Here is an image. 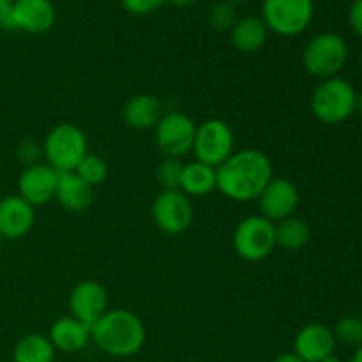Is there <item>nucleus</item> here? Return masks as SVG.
<instances>
[{
    "instance_id": "obj_23",
    "label": "nucleus",
    "mask_w": 362,
    "mask_h": 362,
    "mask_svg": "<svg viewBox=\"0 0 362 362\" xmlns=\"http://www.w3.org/2000/svg\"><path fill=\"white\" fill-rule=\"evenodd\" d=\"M274 232L276 246L283 247L286 251L303 250L310 243L311 237L308 223L304 219L297 218V216H290V218L274 223Z\"/></svg>"
},
{
    "instance_id": "obj_15",
    "label": "nucleus",
    "mask_w": 362,
    "mask_h": 362,
    "mask_svg": "<svg viewBox=\"0 0 362 362\" xmlns=\"http://www.w3.org/2000/svg\"><path fill=\"white\" fill-rule=\"evenodd\" d=\"M57 13L52 0H14L13 28L25 34H45L55 25Z\"/></svg>"
},
{
    "instance_id": "obj_33",
    "label": "nucleus",
    "mask_w": 362,
    "mask_h": 362,
    "mask_svg": "<svg viewBox=\"0 0 362 362\" xmlns=\"http://www.w3.org/2000/svg\"><path fill=\"white\" fill-rule=\"evenodd\" d=\"M165 2H170L172 6H177V7H187L191 6V4L197 2V0H165Z\"/></svg>"
},
{
    "instance_id": "obj_9",
    "label": "nucleus",
    "mask_w": 362,
    "mask_h": 362,
    "mask_svg": "<svg viewBox=\"0 0 362 362\" xmlns=\"http://www.w3.org/2000/svg\"><path fill=\"white\" fill-rule=\"evenodd\" d=\"M152 219L161 232L168 235L184 233L193 225V204L182 191H161L151 207Z\"/></svg>"
},
{
    "instance_id": "obj_5",
    "label": "nucleus",
    "mask_w": 362,
    "mask_h": 362,
    "mask_svg": "<svg viewBox=\"0 0 362 362\" xmlns=\"http://www.w3.org/2000/svg\"><path fill=\"white\" fill-rule=\"evenodd\" d=\"M349 59V46L336 32L315 35L303 52V66L311 76L327 80L338 76Z\"/></svg>"
},
{
    "instance_id": "obj_34",
    "label": "nucleus",
    "mask_w": 362,
    "mask_h": 362,
    "mask_svg": "<svg viewBox=\"0 0 362 362\" xmlns=\"http://www.w3.org/2000/svg\"><path fill=\"white\" fill-rule=\"evenodd\" d=\"M352 362H362V346L354 352V357H352Z\"/></svg>"
},
{
    "instance_id": "obj_18",
    "label": "nucleus",
    "mask_w": 362,
    "mask_h": 362,
    "mask_svg": "<svg viewBox=\"0 0 362 362\" xmlns=\"http://www.w3.org/2000/svg\"><path fill=\"white\" fill-rule=\"evenodd\" d=\"M55 200L69 212H85L94 204V187L74 172L59 173Z\"/></svg>"
},
{
    "instance_id": "obj_35",
    "label": "nucleus",
    "mask_w": 362,
    "mask_h": 362,
    "mask_svg": "<svg viewBox=\"0 0 362 362\" xmlns=\"http://www.w3.org/2000/svg\"><path fill=\"white\" fill-rule=\"evenodd\" d=\"M356 112L362 117V94H357V103H356Z\"/></svg>"
},
{
    "instance_id": "obj_20",
    "label": "nucleus",
    "mask_w": 362,
    "mask_h": 362,
    "mask_svg": "<svg viewBox=\"0 0 362 362\" xmlns=\"http://www.w3.org/2000/svg\"><path fill=\"white\" fill-rule=\"evenodd\" d=\"M269 30L262 18L246 16L237 20L230 30V41L235 49L243 53H255L265 45Z\"/></svg>"
},
{
    "instance_id": "obj_36",
    "label": "nucleus",
    "mask_w": 362,
    "mask_h": 362,
    "mask_svg": "<svg viewBox=\"0 0 362 362\" xmlns=\"http://www.w3.org/2000/svg\"><path fill=\"white\" fill-rule=\"evenodd\" d=\"M320 362H341V361H339V359H338V357H336V356H334V354H332V356L325 357V359H324V361H320Z\"/></svg>"
},
{
    "instance_id": "obj_7",
    "label": "nucleus",
    "mask_w": 362,
    "mask_h": 362,
    "mask_svg": "<svg viewBox=\"0 0 362 362\" xmlns=\"http://www.w3.org/2000/svg\"><path fill=\"white\" fill-rule=\"evenodd\" d=\"M232 243L237 257L243 260H265L276 247L274 223L264 216H250L237 225Z\"/></svg>"
},
{
    "instance_id": "obj_1",
    "label": "nucleus",
    "mask_w": 362,
    "mask_h": 362,
    "mask_svg": "<svg viewBox=\"0 0 362 362\" xmlns=\"http://www.w3.org/2000/svg\"><path fill=\"white\" fill-rule=\"evenodd\" d=\"M216 189L221 191L223 197L246 204L258 200L262 191L274 179V170L265 152L258 148H243L233 152L216 168Z\"/></svg>"
},
{
    "instance_id": "obj_3",
    "label": "nucleus",
    "mask_w": 362,
    "mask_h": 362,
    "mask_svg": "<svg viewBox=\"0 0 362 362\" xmlns=\"http://www.w3.org/2000/svg\"><path fill=\"white\" fill-rule=\"evenodd\" d=\"M87 154V136L74 124H57L42 141V156L46 158V165L52 166L57 173L74 172Z\"/></svg>"
},
{
    "instance_id": "obj_22",
    "label": "nucleus",
    "mask_w": 362,
    "mask_h": 362,
    "mask_svg": "<svg viewBox=\"0 0 362 362\" xmlns=\"http://www.w3.org/2000/svg\"><path fill=\"white\" fill-rule=\"evenodd\" d=\"M55 352L48 336L25 334L13 349V362H53Z\"/></svg>"
},
{
    "instance_id": "obj_26",
    "label": "nucleus",
    "mask_w": 362,
    "mask_h": 362,
    "mask_svg": "<svg viewBox=\"0 0 362 362\" xmlns=\"http://www.w3.org/2000/svg\"><path fill=\"white\" fill-rule=\"evenodd\" d=\"M332 332H334L336 343L356 350L362 346V318L359 317L339 318Z\"/></svg>"
},
{
    "instance_id": "obj_39",
    "label": "nucleus",
    "mask_w": 362,
    "mask_h": 362,
    "mask_svg": "<svg viewBox=\"0 0 362 362\" xmlns=\"http://www.w3.org/2000/svg\"><path fill=\"white\" fill-rule=\"evenodd\" d=\"M361 66H362V52H361Z\"/></svg>"
},
{
    "instance_id": "obj_37",
    "label": "nucleus",
    "mask_w": 362,
    "mask_h": 362,
    "mask_svg": "<svg viewBox=\"0 0 362 362\" xmlns=\"http://www.w3.org/2000/svg\"><path fill=\"white\" fill-rule=\"evenodd\" d=\"M226 2H230V4H233V6H237V4H240V2H246V0H226Z\"/></svg>"
},
{
    "instance_id": "obj_27",
    "label": "nucleus",
    "mask_w": 362,
    "mask_h": 362,
    "mask_svg": "<svg viewBox=\"0 0 362 362\" xmlns=\"http://www.w3.org/2000/svg\"><path fill=\"white\" fill-rule=\"evenodd\" d=\"M237 23V9L233 4L221 0L216 2L209 11V25L216 32H230Z\"/></svg>"
},
{
    "instance_id": "obj_6",
    "label": "nucleus",
    "mask_w": 362,
    "mask_h": 362,
    "mask_svg": "<svg viewBox=\"0 0 362 362\" xmlns=\"http://www.w3.org/2000/svg\"><path fill=\"white\" fill-rule=\"evenodd\" d=\"M313 0H264L262 20L269 32L293 37L306 30L313 21Z\"/></svg>"
},
{
    "instance_id": "obj_31",
    "label": "nucleus",
    "mask_w": 362,
    "mask_h": 362,
    "mask_svg": "<svg viewBox=\"0 0 362 362\" xmlns=\"http://www.w3.org/2000/svg\"><path fill=\"white\" fill-rule=\"evenodd\" d=\"M13 11L14 0H0V28H2V30H14Z\"/></svg>"
},
{
    "instance_id": "obj_24",
    "label": "nucleus",
    "mask_w": 362,
    "mask_h": 362,
    "mask_svg": "<svg viewBox=\"0 0 362 362\" xmlns=\"http://www.w3.org/2000/svg\"><path fill=\"white\" fill-rule=\"evenodd\" d=\"M184 173V163L179 158H163V161L158 165L156 170V179L163 191H177L180 189Z\"/></svg>"
},
{
    "instance_id": "obj_38",
    "label": "nucleus",
    "mask_w": 362,
    "mask_h": 362,
    "mask_svg": "<svg viewBox=\"0 0 362 362\" xmlns=\"http://www.w3.org/2000/svg\"><path fill=\"white\" fill-rule=\"evenodd\" d=\"M2 243L4 240H2V237H0V251H2Z\"/></svg>"
},
{
    "instance_id": "obj_14",
    "label": "nucleus",
    "mask_w": 362,
    "mask_h": 362,
    "mask_svg": "<svg viewBox=\"0 0 362 362\" xmlns=\"http://www.w3.org/2000/svg\"><path fill=\"white\" fill-rule=\"evenodd\" d=\"M35 223L34 205L20 194L0 200V237L2 240H18L27 235Z\"/></svg>"
},
{
    "instance_id": "obj_11",
    "label": "nucleus",
    "mask_w": 362,
    "mask_h": 362,
    "mask_svg": "<svg viewBox=\"0 0 362 362\" xmlns=\"http://www.w3.org/2000/svg\"><path fill=\"white\" fill-rule=\"evenodd\" d=\"M69 310L71 317L92 327L108 311V292L94 279L80 281L69 293Z\"/></svg>"
},
{
    "instance_id": "obj_21",
    "label": "nucleus",
    "mask_w": 362,
    "mask_h": 362,
    "mask_svg": "<svg viewBox=\"0 0 362 362\" xmlns=\"http://www.w3.org/2000/svg\"><path fill=\"white\" fill-rule=\"evenodd\" d=\"M218 186V179H216V168L200 163L194 159L193 163L184 165L182 173V184H180V191L187 197H205V194L212 193Z\"/></svg>"
},
{
    "instance_id": "obj_25",
    "label": "nucleus",
    "mask_w": 362,
    "mask_h": 362,
    "mask_svg": "<svg viewBox=\"0 0 362 362\" xmlns=\"http://www.w3.org/2000/svg\"><path fill=\"white\" fill-rule=\"evenodd\" d=\"M74 173L80 175L88 186L95 187L101 186L106 180V177H108V166H106L105 159L88 152V154L81 159L80 165L76 166Z\"/></svg>"
},
{
    "instance_id": "obj_10",
    "label": "nucleus",
    "mask_w": 362,
    "mask_h": 362,
    "mask_svg": "<svg viewBox=\"0 0 362 362\" xmlns=\"http://www.w3.org/2000/svg\"><path fill=\"white\" fill-rule=\"evenodd\" d=\"M156 129V144L166 158H179L193 151L197 124L182 112H170L161 117Z\"/></svg>"
},
{
    "instance_id": "obj_29",
    "label": "nucleus",
    "mask_w": 362,
    "mask_h": 362,
    "mask_svg": "<svg viewBox=\"0 0 362 362\" xmlns=\"http://www.w3.org/2000/svg\"><path fill=\"white\" fill-rule=\"evenodd\" d=\"M163 4H165V0H120V6L127 13L136 14V16H145V14L154 13Z\"/></svg>"
},
{
    "instance_id": "obj_32",
    "label": "nucleus",
    "mask_w": 362,
    "mask_h": 362,
    "mask_svg": "<svg viewBox=\"0 0 362 362\" xmlns=\"http://www.w3.org/2000/svg\"><path fill=\"white\" fill-rule=\"evenodd\" d=\"M272 362H304V361L299 359V357L292 352V354H281V356L276 357Z\"/></svg>"
},
{
    "instance_id": "obj_28",
    "label": "nucleus",
    "mask_w": 362,
    "mask_h": 362,
    "mask_svg": "<svg viewBox=\"0 0 362 362\" xmlns=\"http://www.w3.org/2000/svg\"><path fill=\"white\" fill-rule=\"evenodd\" d=\"M42 158V145H39L34 140H21L16 147V159L28 168V166H34L41 163Z\"/></svg>"
},
{
    "instance_id": "obj_17",
    "label": "nucleus",
    "mask_w": 362,
    "mask_h": 362,
    "mask_svg": "<svg viewBox=\"0 0 362 362\" xmlns=\"http://www.w3.org/2000/svg\"><path fill=\"white\" fill-rule=\"evenodd\" d=\"M48 339L52 341L53 349L57 352L64 354H76L81 352L88 343L90 338V327L81 324L74 317H62L52 325L48 332Z\"/></svg>"
},
{
    "instance_id": "obj_2",
    "label": "nucleus",
    "mask_w": 362,
    "mask_h": 362,
    "mask_svg": "<svg viewBox=\"0 0 362 362\" xmlns=\"http://www.w3.org/2000/svg\"><path fill=\"white\" fill-rule=\"evenodd\" d=\"M92 341L112 357L136 356L145 345L147 331L144 322L133 311L108 310L90 327Z\"/></svg>"
},
{
    "instance_id": "obj_19",
    "label": "nucleus",
    "mask_w": 362,
    "mask_h": 362,
    "mask_svg": "<svg viewBox=\"0 0 362 362\" xmlns=\"http://www.w3.org/2000/svg\"><path fill=\"white\" fill-rule=\"evenodd\" d=\"M163 105L158 98L151 94H136L124 105L122 119L131 129L147 131L154 129L161 120Z\"/></svg>"
},
{
    "instance_id": "obj_30",
    "label": "nucleus",
    "mask_w": 362,
    "mask_h": 362,
    "mask_svg": "<svg viewBox=\"0 0 362 362\" xmlns=\"http://www.w3.org/2000/svg\"><path fill=\"white\" fill-rule=\"evenodd\" d=\"M349 23L352 30L362 39V0H354L349 9Z\"/></svg>"
},
{
    "instance_id": "obj_4",
    "label": "nucleus",
    "mask_w": 362,
    "mask_h": 362,
    "mask_svg": "<svg viewBox=\"0 0 362 362\" xmlns=\"http://www.w3.org/2000/svg\"><path fill=\"white\" fill-rule=\"evenodd\" d=\"M357 92L345 78L332 76L322 80L311 94L310 106L320 122L334 126L345 122L356 112Z\"/></svg>"
},
{
    "instance_id": "obj_12",
    "label": "nucleus",
    "mask_w": 362,
    "mask_h": 362,
    "mask_svg": "<svg viewBox=\"0 0 362 362\" xmlns=\"http://www.w3.org/2000/svg\"><path fill=\"white\" fill-rule=\"evenodd\" d=\"M260 211L269 221L278 223L290 218L299 205V191L288 179H272L258 197Z\"/></svg>"
},
{
    "instance_id": "obj_8",
    "label": "nucleus",
    "mask_w": 362,
    "mask_h": 362,
    "mask_svg": "<svg viewBox=\"0 0 362 362\" xmlns=\"http://www.w3.org/2000/svg\"><path fill=\"white\" fill-rule=\"evenodd\" d=\"M197 161L218 168L235 152L233 131L225 120L209 119L197 126L193 151Z\"/></svg>"
},
{
    "instance_id": "obj_16",
    "label": "nucleus",
    "mask_w": 362,
    "mask_h": 362,
    "mask_svg": "<svg viewBox=\"0 0 362 362\" xmlns=\"http://www.w3.org/2000/svg\"><path fill=\"white\" fill-rule=\"evenodd\" d=\"M336 338L332 329L324 324H308L293 339V354L304 362H320L332 356Z\"/></svg>"
},
{
    "instance_id": "obj_13",
    "label": "nucleus",
    "mask_w": 362,
    "mask_h": 362,
    "mask_svg": "<svg viewBox=\"0 0 362 362\" xmlns=\"http://www.w3.org/2000/svg\"><path fill=\"white\" fill-rule=\"evenodd\" d=\"M59 173L46 163L28 166L18 179V194L30 205H45L55 198Z\"/></svg>"
}]
</instances>
